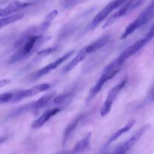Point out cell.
<instances>
[{
  "label": "cell",
  "mask_w": 154,
  "mask_h": 154,
  "mask_svg": "<svg viewBox=\"0 0 154 154\" xmlns=\"http://www.w3.org/2000/svg\"><path fill=\"white\" fill-rule=\"evenodd\" d=\"M43 32L40 26L29 29L17 42L18 51L11 57L9 63H18L34 54L39 47L50 39V37L43 35Z\"/></svg>",
  "instance_id": "1"
},
{
  "label": "cell",
  "mask_w": 154,
  "mask_h": 154,
  "mask_svg": "<svg viewBox=\"0 0 154 154\" xmlns=\"http://www.w3.org/2000/svg\"><path fill=\"white\" fill-rule=\"evenodd\" d=\"M154 17V0H152L143 11L125 28L121 35V39L126 38L134 31L144 26Z\"/></svg>",
  "instance_id": "2"
},
{
  "label": "cell",
  "mask_w": 154,
  "mask_h": 154,
  "mask_svg": "<svg viewBox=\"0 0 154 154\" xmlns=\"http://www.w3.org/2000/svg\"><path fill=\"white\" fill-rule=\"evenodd\" d=\"M55 91L50 92V93L44 95L43 96L39 98V99H37L36 101H34V102L26 104V105H23V106L19 107L18 109L14 110V111L12 112L11 115L19 116L24 114V113L28 112V111H35V112H36V111H39V110L42 109V108H45V106H47L51 101L53 102L54 99L55 98Z\"/></svg>",
  "instance_id": "3"
},
{
  "label": "cell",
  "mask_w": 154,
  "mask_h": 154,
  "mask_svg": "<svg viewBox=\"0 0 154 154\" xmlns=\"http://www.w3.org/2000/svg\"><path fill=\"white\" fill-rule=\"evenodd\" d=\"M143 1H144V0H128L125 5H123V6H122L120 9H119L117 11L113 13V14L106 20V22L104 23V25H103L102 28L106 29L107 28V27L110 26L111 25H113L119 18L128 14V13H130V12H131L132 11H134V9L138 8L139 6L143 2Z\"/></svg>",
  "instance_id": "4"
},
{
  "label": "cell",
  "mask_w": 154,
  "mask_h": 154,
  "mask_svg": "<svg viewBox=\"0 0 154 154\" xmlns=\"http://www.w3.org/2000/svg\"><path fill=\"white\" fill-rule=\"evenodd\" d=\"M128 0H113L110 3L107 5L101 11H100L96 16L93 18L92 21L91 22L90 25L88 26V29H93L95 27L98 26L103 20L106 19L110 15V13L116 10L118 8L121 7L122 5L125 4Z\"/></svg>",
  "instance_id": "5"
},
{
  "label": "cell",
  "mask_w": 154,
  "mask_h": 154,
  "mask_svg": "<svg viewBox=\"0 0 154 154\" xmlns=\"http://www.w3.org/2000/svg\"><path fill=\"white\" fill-rule=\"evenodd\" d=\"M149 128H150L149 124H146L140 127L129 139L118 146L111 154H126L141 138V137L149 130Z\"/></svg>",
  "instance_id": "6"
},
{
  "label": "cell",
  "mask_w": 154,
  "mask_h": 154,
  "mask_svg": "<svg viewBox=\"0 0 154 154\" xmlns=\"http://www.w3.org/2000/svg\"><path fill=\"white\" fill-rule=\"evenodd\" d=\"M126 84L127 79L125 78V79L122 80L121 82H119V84H116V86H114V87L110 90L108 95H107V98H106L105 101H104V105H103L102 108H101V117H106V116L110 113V111H111L112 105H113V102H115V100L116 99L117 96H119V93H121L122 89L125 87Z\"/></svg>",
  "instance_id": "7"
},
{
  "label": "cell",
  "mask_w": 154,
  "mask_h": 154,
  "mask_svg": "<svg viewBox=\"0 0 154 154\" xmlns=\"http://www.w3.org/2000/svg\"><path fill=\"white\" fill-rule=\"evenodd\" d=\"M74 53H75V50H72V51H68L67 53L63 54L62 57H59L58 59H57V60H55L54 61H53L52 63L46 65V66H44L43 68H42V69H40L39 70H38L37 72L32 74L30 77V79L31 80V81H36V80H38L40 78H42V77H43L44 75H46L47 74L51 72V71L57 69V68L59 66H60L62 63H64V62L66 61V60H68Z\"/></svg>",
  "instance_id": "8"
},
{
  "label": "cell",
  "mask_w": 154,
  "mask_h": 154,
  "mask_svg": "<svg viewBox=\"0 0 154 154\" xmlns=\"http://www.w3.org/2000/svg\"><path fill=\"white\" fill-rule=\"evenodd\" d=\"M50 87H51V85L49 84H42L33 86V87L27 89V90L15 91L14 96L12 99L11 103H15V102H20V101L23 100L24 99H27V98L36 96V95L39 94L42 92L49 90Z\"/></svg>",
  "instance_id": "9"
},
{
  "label": "cell",
  "mask_w": 154,
  "mask_h": 154,
  "mask_svg": "<svg viewBox=\"0 0 154 154\" xmlns=\"http://www.w3.org/2000/svg\"><path fill=\"white\" fill-rule=\"evenodd\" d=\"M120 71V69H116V70H113V71H110V72H104L103 75H101V78H99L98 81H97L96 84L94 85V87H92L91 89L90 90L88 93V96L87 97V102H90L101 91L102 88L104 87V84L109 81L110 80H111L112 78H114L119 72Z\"/></svg>",
  "instance_id": "10"
},
{
  "label": "cell",
  "mask_w": 154,
  "mask_h": 154,
  "mask_svg": "<svg viewBox=\"0 0 154 154\" xmlns=\"http://www.w3.org/2000/svg\"><path fill=\"white\" fill-rule=\"evenodd\" d=\"M62 111L60 108H49L46 110L43 114L41 116H39L36 120H35L31 124V128L34 129H37L43 126L52 117L55 116L58 113H60Z\"/></svg>",
  "instance_id": "11"
},
{
  "label": "cell",
  "mask_w": 154,
  "mask_h": 154,
  "mask_svg": "<svg viewBox=\"0 0 154 154\" xmlns=\"http://www.w3.org/2000/svg\"><path fill=\"white\" fill-rule=\"evenodd\" d=\"M33 3L31 2H26L18 1V0L11 2L5 8H0V17H5L14 14V13L15 12L22 10V9L31 5Z\"/></svg>",
  "instance_id": "12"
},
{
  "label": "cell",
  "mask_w": 154,
  "mask_h": 154,
  "mask_svg": "<svg viewBox=\"0 0 154 154\" xmlns=\"http://www.w3.org/2000/svg\"><path fill=\"white\" fill-rule=\"evenodd\" d=\"M85 114H79L78 117H75L74 120H72V121L66 126V128L65 129L64 132L63 134V138H62V145L64 146L66 145V143L68 142V141L69 140L70 137L72 136V133L74 132V131L75 130V129L77 128L78 125L79 124L80 122L85 118Z\"/></svg>",
  "instance_id": "13"
},
{
  "label": "cell",
  "mask_w": 154,
  "mask_h": 154,
  "mask_svg": "<svg viewBox=\"0 0 154 154\" xmlns=\"http://www.w3.org/2000/svg\"><path fill=\"white\" fill-rule=\"evenodd\" d=\"M110 40V35H106L103 36V37L99 38L98 39H97L96 41H94L91 43H90L89 45H88L87 46L84 47L83 49L84 51L87 53L88 55L92 54V53H95L96 51H99L100 49L103 48V47L105 46Z\"/></svg>",
  "instance_id": "14"
},
{
  "label": "cell",
  "mask_w": 154,
  "mask_h": 154,
  "mask_svg": "<svg viewBox=\"0 0 154 154\" xmlns=\"http://www.w3.org/2000/svg\"><path fill=\"white\" fill-rule=\"evenodd\" d=\"M91 140V133L88 132L85 135L84 138H82L78 143L75 144L70 151L66 154H80L83 153L90 145Z\"/></svg>",
  "instance_id": "15"
},
{
  "label": "cell",
  "mask_w": 154,
  "mask_h": 154,
  "mask_svg": "<svg viewBox=\"0 0 154 154\" xmlns=\"http://www.w3.org/2000/svg\"><path fill=\"white\" fill-rule=\"evenodd\" d=\"M134 123H135V120H134V119H131V120H130L129 121H128V123H127L126 124L123 126V127H122L121 129H118L116 132H115L114 133H113V135L110 137V138H109L108 141H107V144H106V147H108L110 144H111L112 143L114 142L115 141H116V140H117L119 137L122 136L123 134L126 133L127 132H128V131H129L130 129L133 127V126L134 125Z\"/></svg>",
  "instance_id": "16"
},
{
  "label": "cell",
  "mask_w": 154,
  "mask_h": 154,
  "mask_svg": "<svg viewBox=\"0 0 154 154\" xmlns=\"http://www.w3.org/2000/svg\"><path fill=\"white\" fill-rule=\"evenodd\" d=\"M88 56V55L86 54V52L83 50V48L80 50L78 54H76V56L63 68V73H67V72H69L71 70H72L75 66H78L80 63H82Z\"/></svg>",
  "instance_id": "17"
},
{
  "label": "cell",
  "mask_w": 154,
  "mask_h": 154,
  "mask_svg": "<svg viewBox=\"0 0 154 154\" xmlns=\"http://www.w3.org/2000/svg\"><path fill=\"white\" fill-rule=\"evenodd\" d=\"M24 17V14L23 13H16L10 16L0 18V29L8 25L14 23L15 22L21 20Z\"/></svg>",
  "instance_id": "18"
},
{
  "label": "cell",
  "mask_w": 154,
  "mask_h": 154,
  "mask_svg": "<svg viewBox=\"0 0 154 154\" xmlns=\"http://www.w3.org/2000/svg\"><path fill=\"white\" fill-rule=\"evenodd\" d=\"M15 91L8 92L0 94V105L5 103H11V101L14 96Z\"/></svg>",
  "instance_id": "19"
},
{
  "label": "cell",
  "mask_w": 154,
  "mask_h": 154,
  "mask_svg": "<svg viewBox=\"0 0 154 154\" xmlns=\"http://www.w3.org/2000/svg\"><path fill=\"white\" fill-rule=\"evenodd\" d=\"M153 37H154V24L152 26V27H151L149 31L147 32V34H146V35H145V37L143 38V40H144V42H146V44H147L152 40Z\"/></svg>",
  "instance_id": "20"
},
{
  "label": "cell",
  "mask_w": 154,
  "mask_h": 154,
  "mask_svg": "<svg viewBox=\"0 0 154 154\" xmlns=\"http://www.w3.org/2000/svg\"><path fill=\"white\" fill-rule=\"evenodd\" d=\"M11 83L10 79H2L0 80V88L5 87V86L8 85Z\"/></svg>",
  "instance_id": "21"
},
{
  "label": "cell",
  "mask_w": 154,
  "mask_h": 154,
  "mask_svg": "<svg viewBox=\"0 0 154 154\" xmlns=\"http://www.w3.org/2000/svg\"><path fill=\"white\" fill-rule=\"evenodd\" d=\"M6 139H7V137L6 136H0V144H2Z\"/></svg>",
  "instance_id": "22"
},
{
  "label": "cell",
  "mask_w": 154,
  "mask_h": 154,
  "mask_svg": "<svg viewBox=\"0 0 154 154\" xmlns=\"http://www.w3.org/2000/svg\"><path fill=\"white\" fill-rule=\"evenodd\" d=\"M152 100L154 101V92H153V93L152 94Z\"/></svg>",
  "instance_id": "23"
}]
</instances>
